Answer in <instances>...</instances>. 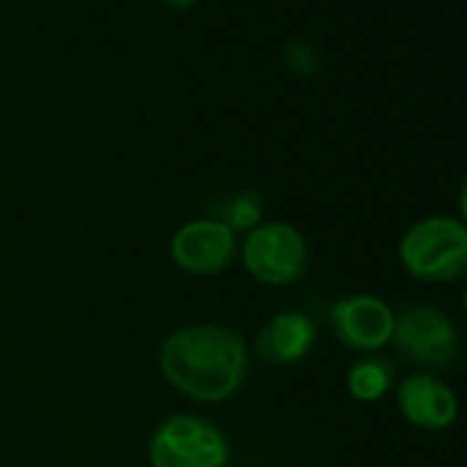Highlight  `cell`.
I'll return each mask as SVG.
<instances>
[{
	"label": "cell",
	"mask_w": 467,
	"mask_h": 467,
	"mask_svg": "<svg viewBox=\"0 0 467 467\" xmlns=\"http://www.w3.org/2000/svg\"><path fill=\"white\" fill-rule=\"evenodd\" d=\"M243 265L265 286H292L308 270V243L289 223H262L248 231Z\"/></svg>",
	"instance_id": "277c9868"
},
{
	"label": "cell",
	"mask_w": 467,
	"mask_h": 467,
	"mask_svg": "<svg viewBox=\"0 0 467 467\" xmlns=\"http://www.w3.org/2000/svg\"><path fill=\"white\" fill-rule=\"evenodd\" d=\"M168 251L171 262L182 273L209 278L231 265L234 254H237V234L214 217H201L173 231Z\"/></svg>",
	"instance_id": "8992f818"
},
{
	"label": "cell",
	"mask_w": 467,
	"mask_h": 467,
	"mask_svg": "<svg viewBox=\"0 0 467 467\" xmlns=\"http://www.w3.org/2000/svg\"><path fill=\"white\" fill-rule=\"evenodd\" d=\"M459 220L467 225V176H464L462 190H459Z\"/></svg>",
	"instance_id": "4fadbf2b"
},
{
	"label": "cell",
	"mask_w": 467,
	"mask_h": 467,
	"mask_svg": "<svg viewBox=\"0 0 467 467\" xmlns=\"http://www.w3.org/2000/svg\"><path fill=\"white\" fill-rule=\"evenodd\" d=\"M165 4H171V6H176V9H187V6L195 4V0H165Z\"/></svg>",
	"instance_id": "5bb4252c"
},
{
	"label": "cell",
	"mask_w": 467,
	"mask_h": 467,
	"mask_svg": "<svg viewBox=\"0 0 467 467\" xmlns=\"http://www.w3.org/2000/svg\"><path fill=\"white\" fill-rule=\"evenodd\" d=\"M317 344V325L303 311H278L273 314L259 336H256V355L270 366H295L300 363Z\"/></svg>",
	"instance_id": "9c48e42d"
},
{
	"label": "cell",
	"mask_w": 467,
	"mask_h": 467,
	"mask_svg": "<svg viewBox=\"0 0 467 467\" xmlns=\"http://www.w3.org/2000/svg\"><path fill=\"white\" fill-rule=\"evenodd\" d=\"M462 308H464V314H467V284H464V292H462Z\"/></svg>",
	"instance_id": "9a60e30c"
},
{
	"label": "cell",
	"mask_w": 467,
	"mask_h": 467,
	"mask_svg": "<svg viewBox=\"0 0 467 467\" xmlns=\"http://www.w3.org/2000/svg\"><path fill=\"white\" fill-rule=\"evenodd\" d=\"M393 325V308L374 295H349L336 300L330 308V327L336 338L352 352H379L390 344Z\"/></svg>",
	"instance_id": "52a82bcc"
},
{
	"label": "cell",
	"mask_w": 467,
	"mask_h": 467,
	"mask_svg": "<svg viewBox=\"0 0 467 467\" xmlns=\"http://www.w3.org/2000/svg\"><path fill=\"white\" fill-rule=\"evenodd\" d=\"M393 377H396L393 363H388L385 358L368 355V358H360L349 366L347 390L358 401H377L393 388Z\"/></svg>",
	"instance_id": "8fae6325"
},
{
	"label": "cell",
	"mask_w": 467,
	"mask_h": 467,
	"mask_svg": "<svg viewBox=\"0 0 467 467\" xmlns=\"http://www.w3.org/2000/svg\"><path fill=\"white\" fill-rule=\"evenodd\" d=\"M396 352L420 368H448L459 355V333L445 311L434 306H410L396 314L393 338Z\"/></svg>",
	"instance_id": "5b68a950"
},
{
	"label": "cell",
	"mask_w": 467,
	"mask_h": 467,
	"mask_svg": "<svg viewBox=\"0 0 467 467\" xmlns=\"http://www.w3.org/2000/svg\"><path fill=\"white\" fill-rule=\"evenodd\" d=\"M228 459L223 429L190 412L165 418L149 440L151 467H228Z\"/></svg>",
	"instance_id": "3957f363"
},
{
	"label": "cell",
	"mask_w": 467,
	"mask_h": 467,
	"mask_svg": "<svg viewBox=\"0 0 467 467\" xmlns=\"http://www.w3.org/2000/svg\"><path fill=\"white\" fill-rule=\"evenodd\" d=\"M396 401H399L401 415L412 426L426 429V431H442L453 426L459 415L456 393L440 377H431L426 371L404 377L396 390Z\"/></svg>",
	"instance_id": "ba28073f"
},
{
	"label": "cell",
	"mask_w": 467,
	"mask_h": 467,
	"mask_svg": "<svg viewBox=\"0 0 467 467\" xmlns=\"http://www.w3.org/2000/svg\"><path fill=\"white\" fill-rule=\"evenodd\" d=\"M286 58H289V64H292L300 75H314V72L319 69V56H317V50H314L308 42H303V39H297V42H292V45L286 47Z\"/></svg>",
	"instance_id": "7c38bea8"
},
{
	"label": "cell",
	"mask_w": 467,
	"mask_h": 467,
	"mask_svg": "<svg viewBox=\"0 0 467 467\" xmlns=\"http://www.w3.org/2000/svg\"><path fill=\"white\" fill-rule=\"evenodd\" d=\"M165 382L198 404H220L237 396L251 371V349L240 330L225 325H187L160 347Z\"/></svg>",
	"instance_id": "6da1fadb"
},
{
	"label": "cell",
	"mask_w": 467,
	"mask_h": 467,
	"mask_svg": "<svg viewBox=\"0 0 467 467\" xmlns=\"http://www.w3.org/2000/svg\"><path fill=\"white\" fill-rule=\"evenodd\" d=\"M209 217L228 225L234 234L254 231L265 223V198L256 190H237L209 203Z\"/></svg>",
	"instance_id": "30bf717a"
},
{
	"label": "cell",
	"mask_w": 467,
	"mask_h": 467,
	"mask_svg": "<svg viewBox=\"0 0 467 467\" xmlns=\"http://www.w3.org/2000/svg\"><path fill=\"white\" fill-rule=\"evenodd\" d=\"M399 262L423 284H451L467 275V225L451 214L412 223L399 243Z\"/></svg>",
	"instance_id": "7a4b0ae2"
}]
</instances>
